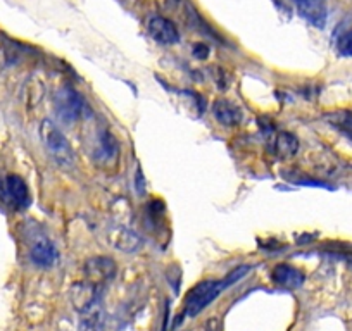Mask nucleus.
<instances>
[{"label":"nucleus","mask_w":352,"mask_h":331,"mask_svg":"<svg viewBox=\"0 0 352 331\" xmlns=\"http://www.w3.org/2000/svg\"><path fill=\"white\" fill-rule=\"evenodd\" d=\"M337 52L342 57H351L352 59V30L351 32L344 33L337 42Z\"/></svg>","instance_id":"obj_17"},{"label":"nucleus","mask_w":352,"mask_h":331,"mask_svg":"<svg viewBox=\"0 0 352 331\" xmlns=\"http://www.w3.org/2000/svg\"><path fill=\"white\" fill-rule=\"evenodd\" d=\"M107 242L116 249V251L123 252H135L142 247L140 235L133 231V229L126 228V226H114L107 231Z\"/></svg>","instance_id":"obj_8"},{"label":"nucleus","mask_w":352,"mask_h":331,"mask_svg":"<svg viewBox=\"0 0 352 331\" xmlns=\"http://www.w3.org/2000/svg\"><path fill=\"white\" fill-rule=\"evenodd\" d=\"M275 150L282 159H290L299 150V140L292 133H278L275 138Z\"/></svg>","instance_id":"obj_13"},{"label":"nucleus","mask_w":352,"mask_h":331,"mask_svg":"<svg viewBox=\"0 0 352 331\" xmlns=\"http://www.w3.org/2000/svg\"><path fill=\"white\" fill-rule=\"evenodd\" d=\"M100 286L92 282H80L71 286V300L78 312H85L90 307L100 304Z\"/></svg>","instance_id":"obj_5"},{"label":"nucleus","mask_w":352,"mask_h":331,"mask_svg":"<svg viewBox=\"0 0 352 331\" xmlns=\"http://www.w3.org/2000/svg\"><path fill=\"white\" fill-rule=\"evenodd\" d=\"M100 145H102V152L107 159L116 157L118 155V141L109 131H104L102 137H100Z\"/></svg>","instance_id":"obj_16"},{"label":"nucleus","mask_w":352,"mask_h":331,"mask_svg":"<svg viewBox=\"0 0 352 331\" xmlns=\"http://www.w3.org/2000/svg\"><path fill=\"white\" fill-rule=\"evenodd\" d=\"M250 271L249 266H239L233 269L232 273L225 276L223 279H206L195 285L190 292L185 297V306H184V316L185 317H195L201 314L206 307L211 306L226 288L235 285L236 282L243 278L247 273Z\"/></svg>","instance_id":"obj_1"},{"label":"nucleus","mask_w":352,"mask_h":331,"mask_svg":"<svg viewBox=\"0 0 352 331\" xmlns=\"http://www.w3.org/2000/svg\"><path fill=\"white\" fill-rule=\"evenodd\" d=\"M328 121L333 124L335 128H338L340 131H344L345 135L352 138V113L351 111H340V113H333L328 116Z\"/></svg>","instance_id":"obj_15"},{"label":"nucleus","mask_w":352,"mask_h":331,"mask_svg":"<svg viewBox=\"0 0 352 331\" xmlns=\"http://www.w3.org/2000/svg\"><path fill=\"white\" fill-rule=\"evenodd\" d=\"M116 275V264L109 258H94L85 264V276L88 282L102 286Z\"/></svg>","instance_id":"obj_6"},{"label":"nucleus","mask_w":352,"mask_h":331,"mask_svg":"<svg viewBox=\"0 0 352 331\" xmlns=\"http://www.w3.org/2000/svg\"><path fill=\"white\" fill-rule=\"evenodd\" d=\"M194 56L197 57V59H206V57L209 56V47L204 45V43H197V45L194 47Z\"/></svg>","instance_id":"obj_18"},{"label":"nucleus","mask_w":352,"mask_h":331,"mask_svg":"<svg viewBox=\"0 0 352 331\" xmlns=\"http://www.w3.org/2000/svg\"><path fill=\"white\" fill-rule=\"evenodd\" d=\"M54 107L63 123H74L83 109V100L69 87H63L54 97Z\"/></svg>","instance_id":"obj_4"},{"label":"nucleus","mask_w":352,"mask_h":331,"mask_svg":"<svg viewBox=\"0 0 352 331\" xmlns=\"http://www.w3.org/2000/svg\"><path fill=\"white\" fill-rule=\"evenodd\" d=\"M0 198L16 211H25L32 204L28 185L18 174H11L0 183Z\"/></svg>","instance_id":"obj_3"},{"label":"nucleus","mask_w":352,"mask_h":331,"mask_svg":"<svg viewBox=\"0 0 352 331\" xmlns=\"http://www.w3.org/2000/svg\"><path fill=\"white\" fill-rule=\"evenodd\" d=\"M272 279L282 288L296 290L304 283V273L290 264H278L272 271Z\"/></svg>","instance_id":"obj_11"},{"label":"nucleus","mask_w":352,"mask_h":331,"mask_svg":"<svg viewBox=\"0 0 352 331\" xmlns=\"http://www.w3.org/2000/svg\"><path fill=\"white\" fill-rule=\"evenodd\" d=\"M297 8V12L316 28L323 30L327 25L328 11L324 0H292Z\"/></svg>","instance_id":"obj_7"},{"label":"nucleus","mask_w":352,"mask_h":331,"mask_svg":"<svg viewBox=\"0 0 352 331\" xmlns=\"http://www.w3.org/2000/svg\"><path fill=\"white\" fill-rule=\"evenodd\" d=\"M212 114H214L216 121L226 128L239 126L242 121V111L226 99H218L212 104Z\"/></svg>","instance_id":"obj_12"},{"label":"nucleus","mask_w":352,"mask_h":331,"mask_svg":"<svg viewBox=\"0 0 352 331\" xmlns=\"http://www.w3.org/2000/svg\"><path fill=\"white\" fill-rule=\"evenodd\" d=\"M80 330L81 331H100L102 330V309H100V304H97V306L90 307L88 310L81 312Z\"/></svg>","instance_id":"obj_14"},{"label":"nucleus","mask_w":352,"mask_h":331,"mask_svg":"<svg viewBox=\"0 0 352 331\" xmlns=\"http://www.w3.org/2000/svg\"><path fill=\"white\" fill-rule=\"evenodd\" d=\"M148 33L161 45H175L180 40V33H178L175 23L162 16H155L148 21Z\"/></svg>","instance_id":"obj_9"},{"label":"nucleus","mask_w":352,"mask_h":331,"mask_svg":"<svg viewBox=\"0 0 352 331\" xmlns=\"http://www.w3.org/2000/svg\"><path fill=\"white\" fill-rule=\"evenodd\" d=\"M30 259L38 268H52L57 262L56 245L45 236L35 238V242L32 243V249H30Z\"/></svg>","instance_id":"obj_10"},{"label":"nucleus","mask_w":352,"mask_h":331,"mask_svg":"<svg viewBox=\"0 0 352 331\" xmlns=\"http://www.w3.org/2000/svg\"><path fill=\"white\" fill-rule=\"evenodd\" d=\"M40 137H42L43 145L47 147V150L50 152L54 159H56L59 164L63 166H71L73 164V148H71L69 141L66 140V137L63 135V131L52 123V121L45 119L40 126Z\"/></svg>","instance_id":"obj_2"}]
</instances>
